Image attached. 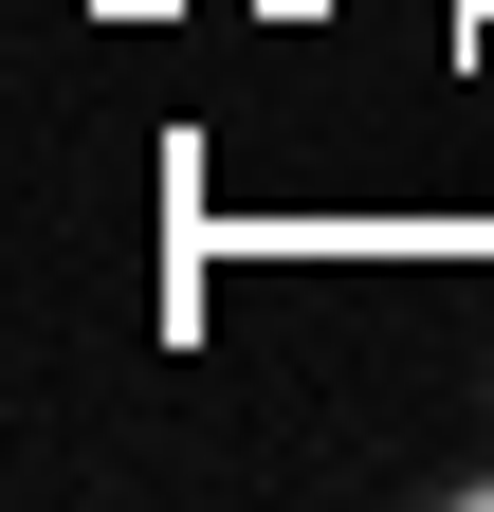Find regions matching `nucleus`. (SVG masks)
Returning <instances> with one entry per match:
<instances>
[{
  "label": "nucleus",
  "instance_id": "nucleus-1",
  "mask_svg": "<svg viewBox=\"0 0 494 512\" xmlns=\"http://www.w3.org/2000/svg\"><path fill=\"white\" fill-rule=\"evenodd\" d=\"M421 512H494V439H476V458H440V476H421Z\"/></svg>",
  "mask_w": 494,
  "mask_h": 512
},
{
  "label": "nucleus",
  "instance_id": "nucleus-2",
  "mask_svg": "<svg viewBox=\"0 0 494 512\" xmlns=\"http://www.w3.org/2000/svg\"><path fill=\"white\" fill-rule=\"evenodd\" d=\"M476 403H494V384H476Z\"/></svg>",
  "mask_w": 494,
  "mask_h": 512
}]
</instances>
